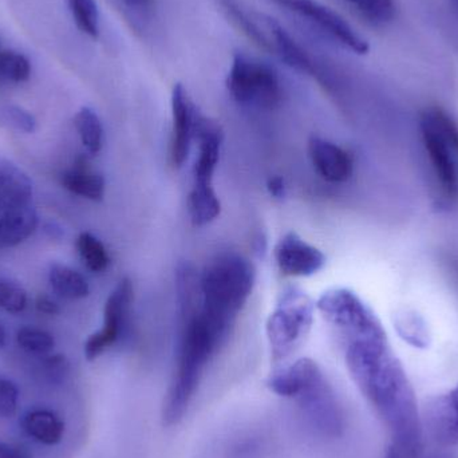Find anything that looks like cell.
<instances>
[{
	"label": "cell",
	"instance_id": "1",
	"mask_svg": "<svg viewBox=\"0 0 458 458\" xmlns=\"http://www.w3.org/2000/svg\"><path fill=\"white\" fill-rule=\"evenodd\" d=\"M346 363L358 389L389 428L393 448L403 458L419 457L422 417L413 387L387 347L382 328L350 336Z\"/></svg>",
	"mask_w": 458,
	"mask_h": 458
},
{
	"label": "cell",
	"instance_id": "2",
	"mask_svg": "<svg viewBox=\"0 0 458 458\" xmlns=\"http://www.w3.org/2000/svg\"><path fill=\"white\" fill-rule=\"evenodd\" d=\"M182 317L185 322L177 350L176 371L164 405L163 417L166 425L182 421L195 397L207 365L225 344L231 328L207 317L200 309Z\"/></svg>",
	"mask_w": 458,
	"mask_h": 458
},
{
	"label": "cell",
	"instance_id": "3",
	"mask_svg": "<svg viewBox=\"0 0 458 458\" xmlns=\"http://www.w3.org/2000/svg\"><path fill=\"white\" fill-rule=\"evenodd\" d=\"M267 386L283 398L298 401L310 421L326 435L338 436L342 414L338 401L317 362L301 358L269 377Z\"/></svg>",
	"mask_w": 458,
	"mask_h": 458
},
{
	"label": "cell",
	"instance_id": "4",
	"mask_svg": "<svg viewBox=\"0 0 458 458\" xmlns=\"http://www.w3.org/2000/svg\"><path fill=\"white\" fill-rule=\"evenodd\" d=\"M255 267L239 253L227 252L209 261L200 276L201 311L232 327L252 293Z\"/></svg>",
	"mask_w": 458,
	"mask_h": 458
},
{
	"label": "cell",
	"instance_id": "5",
	"mask_svg": "<svg viewBox=\"0 0 458 458\" xmlns=\"http://www.w3.org/2000/svg\"><path fill=\"white\" fill-rule=\"evenodd\" d=\"M422 141L441 191L448 199L458 195V128L438 107L425 110L420 121Z\"/></svg>",
	"mask_w": 458,
	"mask_h": 458
},
{
	"label": "cell",
	"instance_id": "6",
	"mask_svg": "<svg viewBox=\"0 0 458 458\" xmlns=\"http://www.w3.org/2000/svg\"><path fill=\"white\" fill-rule=\"evenodd\" d=\"M315 304L298 288L282 293L267 322V335L275 362L290 357L309 334Z\"/></svg>",
	"mask_w": 458,
	"mask_h": 458
},
{
	"label": "cell",
	"instance_id": "7",
	"mask_svg": "<svg viewBox=\"0 0 458 458\" xmlns=\"http://www.w3.org/2000/svg\"><path fill=\"white\" fill-rule=\"evenodd\" d=\"M227 89L232 98L244 106L274 109L282 101V83L274 67L244 53L232 58Z\"/></svg>",
	"mask_w": 458,
	"mask_h": 458
},
{
	"label": "cell",
	"instance_id": "8",
	"mask_svg": "<svg viewBox=\"0 0 458 458\" xmlns=\"http://www.w3.org/2000/svg\"><path fill=\"white\" fill-rule=\"evenodd\" d=\"M280 7L306 19L312 26L318 27L339 46L358 55H366L370 50L368 40L335 11L318 0H272Z\"/></svg>",
	"mask_w": 458,
	"mask_h": 458
},
{
	"label": "cell",
	"instance_id": "9",
	"mask_svg": "<svg viewBox=\"0 0 458 458\" xmlns=\"http://www.w3.org/2000/svg\"><path fill=\"white\" fill-rule=\"evenodd\" d=\"M317 307L328 322L344 330L347 336L371 333L381 328L370 310L350 291H327L320 296Z\"/></svg>",
	"mask_w": 458,
	"mask_h": 458
},
{
	"label": "cell",
	"instance_id": "10",
	"mask_svg": "<svg viewBox=\"0 0 458 458\" xmlns=\"http://www.w3.org/2000/svg\"><path fill=\"white\" fill-rule=\"evenodd\" d=\"M131 301H133V284L128 277H123L114 291L110 293L105 304L104 327L89 336L86 341V360H97L120 339Z\"/></svg>",
	"mask_w": 458,
	"mask_h": 458
},
{
	"label": "cell",
	"instance_id": "11",
	"mask_svg": "<svg viewBox=\"0 0 458 458\" xmlns=\"http://www.w3.org/2000/svg\"><path fill=\"white\" fill-rule=\"evenodd\" d=\"M199 107L188 94L187 89L177 83L172 91V164L176 168L184 165L190 156L191 145L195 139V123Z\"/></svg>",
	"mask_w": 458,
	"mask_h": 458
},
{
	"label": "cell",
	"instance_id": "12",
	"mask_svg": "<svg viewBox=\"0 0 458 458\" xmlns=\"http://www.w3.org/2000/svg\"><path fill=\"white\" fill-rule=\"evenodd\" d=\"M275 260L282 274L288 276H311L326 263L322 250L288 232L275 247Z\"/></svg>",
	"mask_w": 458,
	"mask_h": 458
},
{
	"label": "cell",
	"instance_id": "13",
	"mask_svg": "<svg viewBox=\"0 0 458 458\" xmlns=\"http://www.w3.org/2000/svg\"><path fill=\"white\" fill-rule=\"evenodd\" d=\"M195 139H198L199 152L193 166V185L212 187V180L222 153L223 131L215 121L206 117L200 110L196 117Z\"/></svg>",
	"mask_w": 458,
	"mask_h": 458
},
{
	"label": "cell",
	"instance_id": "14",
	"mask_svg": "<svg viewBox=\"0 0 458 458\" xmlns=\"http://www.w3.org/2000/svg\"><path fill=\"white\" fill-rule=\"evenodd\" d=\"M421 417L422 428H427L436 443L458 445V385L430 401Z\"/></svg>",
	"mask_w": 458,
	"mask_h": 458
},
{
	"label": "cell",
	"instance_id": "15",
	"mask_svg": "<svg viewBox=\"0 0 458 458\" xmlns=\"http://www.w3.org/2000/svg\"><path fill=\"white\" fill-rule=\"evenodd\" d=\"M264 23L268 31L269 46H271L269 53L279 56L293 69L306 72L320 81L322 74H320L319 66L312 61L310 54L288 34L287 30L269 16H264Z\"/></svg>",
	"mask_w": 458,
	"mask_h": 458
},
{
	"label": "cell",
	"instance_id": "16",
	"mask_svg": "<svg viewBox=\"0 0 458 458\" xmlns=\"http://www.w3.org/2000/svg\"><path fill=\"white\" fill-rule=\"evenodd\" d=\"M310 157L315 171L328 182H344L352 174V158L346 150L327 140L312 137Z\"/></svg>",
	"mask_w": 458,
	"mask_h": 458
},
{
	"label": "cell",
	"instance_id": "17",
	"mask_svg": "<svg viewBox=\"0 0 458 458\" xmlns=\"http://www.w3.org/2000/svg\"><path fill=\"white\" fill-rule=\"evenodd\" d=\"M32 182L15 164L0 160V214L31 206Z\"/></svg>",
	"mask_w": 458,
	"mask_h": 458
},
{
	"label": "cell",
	"instance_id": "18",
	"mask_svg": "<svg viewBox=\"0 0 458 458\" xmlns=\"http://www.w3.org/2000/svg\"><path fill=\"white\" fill-rule=\"evenodd\" d=\"M23 432L35 443L46 446L58 445L64 435V421L50 409H32L26 411L21 421Z\"/></svg>",
	"mask_w": 458,
	"mask_h": 458
},
{
	"label": "cell",
	"instance_id": "19",
	"mask_svg": "<svg viewBox=\"0 0 458 458\" xmlns=\"http://www.w3.org/2000/svg\"><path fill=\"white\" fill-rule=\"evenodd\" d=\"M62 185L74 195L91 201H101L105 195V180L89 166L83 156L75 160L72 169L61 177Z\"/></svg>",
	"mask_w": 458,
	"mask_h": 458
},
{
	"label": "cell",
	"instance_id": "20",
	"mask_svg": "<svg viewBox=\"0 0 458 458\" xmlns=\"http://www.w3.org/2000/svg\"><path fill=\"white\" fill-rule=\"evenodd\" d=\"M37 227L38 215L32 206L0 214V247H16L29 239Z\"/></svg>",
	"mask_w": 458,
	"mask_h": 458
},
{
	"label": "cell",
	"instance_id": "21",
	"mask_svg": "<svg viewBox=\"0 0 458 458\" xmlns=\"http://www.w3.org/2000/svg\"><path fill=\"white\" fill-rule=\"evenodd\" d=\"M216 2L223 8V13L248 39L252 40L259 47L269 51L268 32L264 24L263 15H252L237 0H216Z\"/></svg>",
	"mask_w": 458,
	"mask_h": 458
},
{
	"label": "cell",
	"instance_id": "22",
	"mask_svg": "<svg viewBox=\"0 0 458 458\" xmlns=\"http://www.w3.org/2000/svg\"><path fill=\"white\" fill-rule=\"evenodd\" d=\"M48 282L53 290L62 298L82 299L90 293L85 277L80 272L64 264H51Z\"/></svg>",
	"mask_w": 458,
	"mask_h": 458
},
{
	"label": "cell",
	"instance_id": "23",
	"mask_svg": "<svg viewBox=\"0 0 458 458\" xmlns=\"http://www.w3.org/2000/svg\"><path fill=\"white\" fill-rule=\"evenodd\" d=\"M190 216L196 227H203L217 219L222 211V204L214 187H195L188 198Z\"/></svg>",
	"mask_w": 458,
	"mask_h": 458
},
{
	"label": "cell",
	"instance_id": "24",
	"mask_svg": "<svg viewBox=\"0 0 458 458\" xmlns=\"http://www.w3.org/2000/svg\"><path fill=\"white\" fill-rule=\"evenodd\" d=\"M74 125L86 150L90 155H97L101 150L104 140V128L98 114L90 107H82L75 114Z\"/></svg>",
	"mask_w": 458,
	"mask_h": 458
},
{
	"label": "cell",
	"instance_id": "25",
	"mask_svg": "<svg viewBox=\"0 0 458 458\" xmlns=\"http://www.w3.org/2000/svg\"><path fill=\"white\" fill-rule=\"evenodd\" d=\"M78 252L90 271L101 272L107 268L110 263L109 253L102 244L101 240L97 239L89 232H82L77 239Z\"/></svg>",
	"mask_w": 458,
	"mask_h": 458
},
{
	"label": "cell",
	"instance_id": "26",
	"mask_svg": "<svg viewBox=\"0 0 458 458\" xmlns=\"http://www.w3.org/2000/svg\"><path fill=\"white\" fill-rule=\"evenodd\" d=\"M66 2L80 31L94 39L98 38L99 11L96 0H66Z\"/></svg>",
	"mask_w": 458,
	"mask_h": 458
},
{
	"label": "cell",
	"instance_id": "27",
	"mask_svg": "<svg viewBox=\"0 0 458 458\" xmlns=\"http://www.w3.org/2000/svg\"><path fill=\"white\" fill-rule=\"evenodd\" d=\"M31 75V64L26 55L13 50H0V78L13 83L26 82Z\"/></svg>",
	"mask_w": 458,
	"mask_h": 458
},
{
	"label": "cell",
	"instance_id": "28",
	"mask_svg": "<svg viewBox=\"0 0 458 458\" xmlns=\"http://www.w3.org/2000/svg\"><path fill=\"white\" fill-rule=\"evenodd\" d=\"M360 16L373 24L389 23L394 18L393 0H346Z\"/></svg>",
	"mask_w": 458,
	"mask_h": 458
},
{
	"label": "cell",
	"instance_id": "29",
	"mask_svg": "<svg viewBox=\"0 0 458 458\" xmlns=\"http://www.w3.org/2000/svg\"><path fill=\"white\" fill-rule=\"evenodd\" d=\"M16 342L21 350L35 355L48 354L55 346V341L50 333L34 327L19 328Z\"/></svg>",
	"mask_w": 458,
	"mask_h": 458
},
{
	"label": "cell",
	"instance_id": "30",
	"mask_svg": "<svg viewBox=\"0 0 458 458\" xmlns=\"http://www.w3.org/2000/svg\"><path fill=\"white\" fill-rule=\"evenodd\" d=\"M27 293L21 285L0 277V309L19 314L26 309Z\"/></svg>",
	"mask_w": 458,
	"mask_h": 458
},
{
	"label": "cell",
	"instance_id": "31",
	"mask_svg": "<svg viewBox=\"0 0 458 458\" xmlns=\"http://www.w3.org/2000/svg\"><path fill=\"white\" fill-rule=\"evenodd\" d=\"M18 405L19 387L11 379L0 377V419H13Z\"/></svg>",
	"mask_w": 458,
	"mask_h": 458
},
{
	"label": "cell",
	"instance_id": "32",
	"mask_svg": "<svg viewBox=\"0 0 458 458\" xmlns=\"http://www.w3.org/2000/svg\"><path fill=\"white\" fill-rule=\"evenodd\" d=\"M42 366L46 378L51 384H62L70 370L69 360L62 354L48 355L43 360Z\"/></svg>",
	"mask_w": 458,
	"mask_h": 458
},
{
	"label": "cell",
	"instance_id": "33",
	"mask_svg": "<svg viewBox=\"0 0 458 458\" xmlns=\"http://www.w3.org/2000/svg\"><path fill=\"white\" fill-rule=\"evenodd\" d=\"M5 114L11 123L24 133H34L37 129V120L34 115L24 110L23 107L8 106Z\"/></svg>",
	"mask_w": 458,
	"mask_h": 458
},
{
	"label": "cell",
	"instance_id": "34",
	"mask_svg": "<svg viewBox=\"0 0 458 458\" xmlns=\"http://www.w3.org/2000/svg\"><path fill=\"white\" fill-rule=\"evenodd\" d=\"M35 307H37L38 311L42 312V314L56 315L61 312L58 304L51 301V299L46 295L38 296L37 301H35Z\"/></svg>",
	"mask_w": 458,
	"mask_h": 458
},
{
	"label": "cell",
	"instance_id": "35",
	"mask_svg": "<svg viewBox=\"0 0 458 458\" xmlns=\"http://www.w3.org/2000/svg\"><path fill=\"white\" fill-rule=\"evenodd\" d=\"M0 458H31L21 446L0 441Z\"/></svg>",
	"mask_w": 458,
	"mask_h": 458
},
{
	"label": "cell",
	"instance_id": "36",
	"mask_svg": "<svg viewBox=\"0 0 458 458\" xmlns=\"http://www.w3.org/2000/svg\"><path fill=\"white\" fill-rule=\"evenodd\" d=\"M267 190H268L269 195L274 196V198H284L285 185L282 177H269L268 182H267Z\"/></svg>",
	"mask_w": 458,
	"mask_h": 458
},
{
	"label": "cell",
	"instance_id": "37",
	"mask_svg": "<svg viewBox=\"0 0 458 458\" xmlns=\"http://www.w3.org/2000/svg\"><path fill=\"white\" fill-rule=\"evenodd\" d=\"M123 2L133 10H147L152 4L153 0H123Z\"/></svg>",
	"mask_w": 458,
	"mask_h": 458
},
{
	"label": "cell",
	"instance_id": "38",
	"mask_svg": "<svg viewBox=\"0 0 458 458\" xmlns=\"http://www.w3.org/2000/svg\"><path fill=\"white\" fill-rule=\"evenodd\" d=\"M45 232L48 234V236L53 237V239H59V237L62 236V233H64V231H62V228L59 227L58 225H55V223H47V225H45Z\"/></svg>",
	"mask_w": 458,
	"mask_h": 458
},
{
	"label": "cell",
	"instance_id": "39",
	"mask_svg": "<svg viewBox=\"0 0 458 458\" xmlns=\"http://www.w3.org/2000/svg\"><path fill=\"white\" fill-rule=\"evenodd\" d=\"M385 458H403L401 456L400 452L397 451V449L393 448V446H390L389 451H387L386 456Z\"/></svg>",
	"mask_w": 458,
	"mask_h": 458
},
{
	"label": "cell",
	"instance_id": "40",
	"mask_svg": "<svg viewBox=\"0 0 458 458\" xmlns=\"http://www.w3.org/2000/svg\"><path fill=\"white\" fill-rule=\"evenodd\" d=\"M5 344V333L4 330H3L2 326H0V349L2 347H4Z\"/></svg>",
	"mask_w": 458,
	"mask_h": 458
},
{
	"label": "cell",
	"instance_id": "41",
	"mask_svg": "<svg viewBox=\"0 0 458 458\" xmlns=\"http://www.w3.org/2000/svg\"><path fill=\"white\" fill-rule=\"evenodd\" d=\"M452 2H454V8H456L458 13V0H452Z\"/></svg>",
	"mask_w": 458,
	"mask_h": 458
},
{
	"label": "cell",
	"instance_id": "42",
	"mask_svg": "<svg viewBox=\"0 0 458 458\" xmlns=\"http://www.w3.org/2000/svg\"><path fill=\"white\" fill-rule=\"evenodd\" d=\"M430 458H443V457H430Z\"/></svg>",
	"mask_w": 458,
	"mask_h": 458
},
{
	"label": "cell",
	"instance_id": "43",
	"mask_svg": "<svg viewBox=\"0 0 458 458\" xmlns=\"http://www.w3.org/2000/svg\"><path fill=\"white\" fill-rule=\"evenodd\" d=\"M0 50H2V48H0Z\"/></svg>",
	"mask_w": 458,
	"mask_h": 458
}]
</instances>
